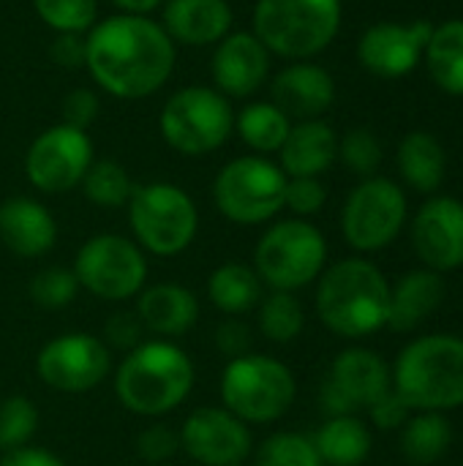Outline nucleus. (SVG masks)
Instances as JSON below:
<instances>
[{"label": "nucleus", "mask_w": 463, "mask_h": 466, "mask_svg": "<svg viewBox=\"0 0 463 466\" xmlns=\"http://www.w3.org/2000/svg\"><path fill=\"white\" fill-rule=\"evenodd\" d=\"M434 25L415 22H377L357 41V60L366 71L382 79H398L412 74L428 46Z\"/></svg>", "instance_id": "17"}, {"label": "nucleus", "mask_w": 463, "mask_h": 466, "mask_svg": "<svg viewBox=\"0 0 463 466\" xmlns=\"http://www.w3.org/2000/svg\"><path fill=\"white\" fill-rule=\"evenodd\" d=\"M98 96L87 87H76L63 98V123L74 126V128H87L96 117H98Z\"/></svg>", "instance_id": "43"}, {"label": "nucleus", "mask_w": 463, "mask_h": 466, "mask_svg": "<svg viewBox=\"0 0 463 466\" xmlns=\"http://www.w3.org/2000/svg\"><path fill=\"white\" fill-rule=\"evenodd\" d=\"M128 224L134 243L156 257L183 254L199 229V213L194 199L175 183H145L134 186L128 199Z\"/></svg>", "instance_id": "8"}, {"label": "nucleus", "mask_w": 463, "mask_h": 466, "mask_svg": "<svg viewBox=\"0 0 463 466\" xmlns=\"http://www.w3.org/2000/svg\"><path fill=\"white\" fill-rule=\"evenodd\" d=\"M325 466H360L371 456V431L357 415L327 418L311 437Z\"/></svg>", "instance_id": "27"}, {"label": "nucleus", "mask_w": 463, "mask_h": 466, "mask_svg": "<svg viewBox=\"0 0 463 466\" xmlns=\"http://www.w3.org/2000/svg\"><path fill=\"white\" fill-rule=\"evenodd\" d=\"M257 466H325L317 445L308 434L300 431H278L270 434L254 456Z\"/></svg>", "instance_id": "34"}, {"label": "nucleus", "mask_w": 463, "mask_h": 466, "mask_svg": "<svg viewBox=\"0 0 463 466\" xmlns=\"http://www.w3.org/2000/svg\"><path fill=\"white\" fill-rule=\"evenodd\" d=\"M273 104L292 120H317L336 101V82L327 68L311 60H295L276 74L270 85Z\"/></svg>", "instance_id": "20"}, {"label": "nucleus", "mask_w": 463, "mask_h": 466, "mask_svg": "<svg viewBox=\"0 0 463 466\" xmlns=\"http://www.w3.org/2000/svg\"><path fill=\"white\" fill-rule=\"evenodd\" d=\"M136 317L142 319L145 330L158 339H177L186 336L199 319V300L183 284H153L136 295Z\"/></svg>", "instance_id": "23"}, {"label": "nucleus", "mask_w": 463, "mask_h": 466, "mask_svg": "<svg viewBox=\"0 0 463 466\" xmlns=\"http://www.w3.org/2000/svg\"><path fill=\"white\" fill-rule=\"evenodd\" d=\"M93 164V139L87 131L57 123L41 131L25 153V175L44 194L76 188Z\"/></svg>", "instance_id": "15"}, {"label": "nucleus", "mask_w": 463, "mask_h": 466, "mask_svg": "<svg viewBox=\"0 0 463 466\" xmlns=\"http://www.w3.org/2000/svg\"><path fill=\"white\" fill-rule=\"evenodd\" d=\"M177 451H180V437H177L175 429H169L164 423H150L136 437V453L147 464L169 461Z\"/></svg>", "instance_id": "41"}, {"label": "nucleus", "mask_w": 463, "mask_h": 466, "mask_svg": "<svg viewBox=\"0 0 463 466\" xmlns=\"http://www.w3.org/2000/svg\"><path fill=\"white\" fill-rule=\"evenodd\" d=\"M33 8L55 33L85 35L98 22V0H33Z\"/></svg>", "instance_id": "35"}, {"label": "nucleus", "mask_w": 463, "mask_h": 466, "mask_svg": "<svg viewBox=\"0 0 463 466\" xmlns=\"http://www.w3.org/2000/svg\"><path fill=\"white\" fill-rule=\"evenodd\" d=\"M232 5L226 0H166L161 27L183 46H210L232 33Z\"/></svg>", "instance_id": "21"}, {"label": "nucleus", "mask_w": 463, "mask_h": 466, "mask_svg": "<svg viewBox=\"0 0 463 466\" xmlns=\"http://www.w3.org/2000/svg\"><path fill=\"white\" fill-rule=\"evenodd\" d=\"M341 14V0H257L251 33L270 55L311 60L336 41Z\"/></svg>", "instance_id": "5"}, {"label": "nucleus", "mask_w": 463, "mask_h": 466, "mask_svg": "<svg viewBox=\"0 0 463 466\" xmlns=\"http://www.w3.org/2000/svg\"><path fill=\"white\" fill-rule=\"evenodd\" d=\"M79 289L106 303L131 300L145 289L147 259L145 251L123 235H96L85 240L74 259Z\"/></svg>", "instance_id": "11"}, {"label": "nucleus", "mask_w": 463, "mask_h": 466, "mask_svg": "<svg viewBox=\"0 0 463 466\" xmlns=\"http://www.w3.org/2000/svg\"><path fill=\"white\" fill-rule=\"evenodd\" d=\"M453 445V426L445 412H415L401 426V453L415 466H431Z\"/></svg>", "instance_id": "29"}, {"label": "nucleus", "mask_w": 463, "mask_h": 466, "mask_svg": "<svg viewBox=\"0 0 463 466\" xmlns=\"http://www.w3.org/2000/svg\"><path fill=\"white\" fill-rule=\"evenodd\" d=\"M49 55L63 68H79V66H85V35L57 33L55 41H52V46H49Z\"/></svg>", "instance_id": "45"}, {"label": "nucleus", "mask_w": 463, "mask_h": 466, "mask_svg": "<svg viewBox=\"0 0 463 466\" xmlns=\"http://www.w3.org/2000/svg\"><path fill=\"white\" fill-rule=\"evenodd\" d=\"M0 240L11 254L22 259H38L52 251L57 240V224L38 199L11 197L0 205Z\"/></svg>", "instance_id": "22"}, {"label": "nucleus", "mask_w": 463, "mask_h": 466, "mask_svg": "<svg viewBox=\"0 0 463 466\" xmlns=\"http://www.w3.org/2000/svg\"><path fill=\"white\" fill-rule=\"evenodd\" d=\"M259 330L273 344H292L306 328V311L295 292H270L262 295L257 306Z\"/></svg>", "instance_id": "32"}, {"label": "nucleus", "mask_w": 463, "mask_h": 466, "mask_svg": "<svg viewBox=\"0 0 463 466\" xmlns=\"http://www.w3.org/2000/svg\"><path fill=\"white\" fill-rule=\"evenodd\" d=\"M327 202V188L322 186L319 177H289L287 180V194H284V208L295 213V218H308L317 216Z\"/></svg>", "instance_id": "39"}, {"label": "nucleus", "mask_w": 463, "mask_h": 466, "mask_svg": "<svg viewBox=\"0 0 463 466\" xmlns=\"http://www.w3.org/2000/svg\"><path fill=\"white\" fill-rule=\"evenodd\" d=\"M270 52L265 44L248 33H229L216 44L210 60V76L218 93L226 98H248L254 96L270 74Z\"/></svg>", "instance_id": "19"}, {"label": "nucleus", "mask_w": 463, "mask_h": 466, "mask_svg": "<svg viewBox=\"0 0 463 466\" xmlns=\"http://www.w3.org/2000/svg\"><path fill=\"white\" fill-rule=\"evenodd\" d=\"M0 466H65L63 459H57L55 453L49 451H41V448H16V451H8L3 453L0 459Z\"/></svg>", "instance_id": "46"}, {"label": "nucleus", "mask_w": 463, "mask_h": 466, "mask_svg": "<svg viewBox=\"0 0 463 466\" xmlns=\"http://www.w3.org/2000/svg\"><path fill=\"white\" fill-rule=\"evenodd\" d=\"M251 328L246 322H240L237 317H229L224 319L218 328H216V350L226 358V360H235V358H243L251 352Z\"/></svg>", "instance_id": "42"}, {"label": "nucleus", "mask_w": 463, "mask_h": 466, "mask_svg": "<svg viewBox=\"0 0 463 466\" xmlns=\"http://www.w3.org/2000/svg\"><path fill=\"white\" fill-rule=\"evenodd\" d=\"M393 390L412 412H453L463 407V339L431 333L412 339L396 358Z\"/></svg>", "instance_id": "3"}, {"label": "nucleus", "mask_w": 463, "mask_h": 466, "mask_svg": "<svg viewBox=\"0 0 463 466\" xmlns=\"http://www.w3.org/2000/svg\"><path fill=\"white\" fill-rule=\"evenodd\" d=\"M158 128L164 142L180 156H207L235 131V109L216 87L188 85L166 98Z\"/></svg>", "instance_id": "10"}, {"label": "nucleus", "mask_w": 463, "mask_h": 466, "mask_svg": "<svg viewBox=\"0 0 463 466\" xmlns=\"http://www.w3.org/2000/svg\"><path fill=\"white\" fill-rule=\"evenodd\" d=\"M407 224V194L388 177H363L341 210L344 240L357 254H377L388 248Z\"/></svg>", "instance_id": "12"}, {"label": "nucleus", "mask_w": 463, "mask_h": 466, "mask_svg": "<svg viewBox=\"0 0 463 466\" xmlns=\"http://www.w3.org/2000/svg\"><path fill=\"white\" fill-rule=\"evenodd\" d=\"M147 330L142 325V319L136 317V311H115L106 317L104 322V344L109 350H120V352H131L136 350L145 339Z\"/></svg>", "instance_id": "40"}, {"label": "nucleus", "mask_w": 463, "mask_h": 466, "mask_svg": "<svg viewBox=\"0 0 463 466\" xmlns=\"http://www.w3.org/2000/svg\"><path fill=\"white\" fill-rule=\"evenodd\" d=\"M445 300V279L428 268L412 270L390 287L388 328L396 333L418 330Z\"/></svg>", "instance_id": "25"}, {"label": "nucleus", "mask_w": 463, "mask_h": 466, "mask_svg": "<svg viewBox=\"0 0 463 466\" xmlns=\"http://www.w3.org/2000/svg\"><path fill=\"white\" fill-rule=\"evenodd\" d=\"M262 279L246 262H224L207 279V298L210 303L229 317L248 314L262 300Z\"/></svg>", "instance_id": "28"}, {"label": "nucleus", "mask_w": 463, "mask_h": 466, "mask_svg": "<svg viewBox=\"0 0 463 466\" xmlns=\"http://www.w3.org/2000/svg\"><path fill=\"white\" fill-rule=\"evenodd\" d=\"M112 371V350L90 333H63L35 355L38 380L57 393H87Z\"/></svg>", "instance_id": "14"}, {"label": "nucleus", "mask_w": 463, "mask_h": 466, "mask_svg": "<svg viewBox=\"0 0 463 466\" xmlns=\"http://www.w3.org/2000/svg\"><path fill=\"white\" fill-rule=\"evenodd\" d=\"M123 14H150V11H156L158 5H164L166 0H112Z\"/></svg>", "instance_id": "47"}, {"label": "nucleus", "mask_w": 463, "mask_h": 466, "mask_svg": "<svg viewBox=\"0 0 463 466\" xmlns=\"http://www.w3.org/2000/svg\"><path fill=\"white\" fill-rule=\"evenodd\" d=\"M284 169L267 156H240L221 167L213 180V202L218 213L240 227H259L284 210Z\"/></svg>", "instance_id": "9"}, {"label": "nucleus", "mask_w": 463, "mask_h": 466, "mask_svg": "<svg viewBox=\"0 0 463 466\" xmlns=\"http://www.w3.org/2000/svg\"><path fill=\"white\" fill-rule=\"evenodd\" d=\"M390 281L366 257H347L322 270L317 314L341 339H366L388 328Z\"/></svg>", "instance_id": "2"}, {"label": "nucleus", "mask_w": 463, "mask_h": 466, "mask_svg": "<svg viewBox=\"0 0 463 466\" xmlns=\"http://www.w3.org/2000/svg\"><path fill=\"white\" fill-rule=\"evenodd\" d=\"M393 390V374L385 358L366 347H349L336 355L322 382V410L327 418L357 415Z\"/></svg>", "instance_id": "13"}, {"label": "nucleus", "mask_w": 463, "mask_h": 466, "mask_svg": "<svg viewBox=\"0 0 463 466\" xmlns=\"http://www.w3.org/2000/svg\"><path fill=\"white\" fill-rule=\"evenodd\" d=\"M412 246L420 262L434 273L463 268V202L456 197H431L412 221Z\"/></svg>", "instance_id": "18"}, {"label": "nucleus", "mask_w": 463, "mask_h": 466, "mask_svg": "<svg viewBox=\"0 0 463 466\" xmlns=\"http://www.w3.org/2000/svg\"><path fill=\"white\" fill-rule=\"evenodd\" d=\"M398 175L401 180L420 191V194H434L445 183L448 175V156L442 142L428 134V131H412L401 139L398 153H396Z\"/></svg>", "instance_id": "26"}, {"label": "nucleus", "mask_w": 463, "mask_h": 466, "mask_svg": "<svg viewBox=\"0 0 463 466\" xmlns=\"http://www.w3.org/2000/svg\"><path fill=\"white\" fill-rule=\"evenodd\" d=\"M221 401L246 426H267L281 420L297 396L295 374L287 363L270 355L248 352L226 360L221 374Z\"/></svg>", "instance_id": "6"}, {"label": "nucleus", "mask_w": 463, "mask_h": 466, "mask_svg": "<svg viewBox=\"0 0 463 466\" xmlns=\"http://www.w3.org/2000/svg\"><path fill=\"white\" fill-rule=\"evenodd\" d=\"M79 295V281L74 276V270L52 265L44 268L33 276L30 281V300L38 309H65L68 303H74Z\"/></svg>", "instance_id": "37"}, {"label": "nucleus", "mask_w": 463, "mask_h": 466, "mask_svg": "<svg viewBox=\"0 0 463 466\" xmlns=\"http://www.w3.org/2000/svg\"><path fill=\"white\" fill-rule=\"evenodd\" d=\"M434 82L450 93L463 96V19H448L431 30L426 55Z\"/></svg>", "instance_id": "30"}, {"label": "nucleus", "mask_w": 463, "mask_h": 466, "mask_svg": "<svg viewBox=\"0 0 463 466\" xmlns=\"http://www.w3.org/2000/svg\"><path fill=\"white\" fill-rule=\"evenodd\" d=\"M177 437L180 451L199 466H240L254 451L251 429L224 407L194 410Z\"/></svg>", "instance_id": "16"}, {"label": "nucleus", "mask_w": 463, "mask_h": 466, "mask_svg": "<svg viewBox=\"0 0 463 466\" xmlns=\"http://www.w3.org/2000/svg\"><path fill=\"white\" fill-rule=\"evenodd\" d=\"M338 158L360 177H374L382 164V142L371 128H352L338 139Z\"/></svg>", "instance_id": "38"}, {"label": "nucleus", "mask_w": 463, "mask_h": 466, "mask_svg": "<svg viewBox=\"0 0 463 466\" xmlns=\"http://www.w3.org/2000/svg\"><path fill=\"white\" fill-rule=\"evenodd\" d=\"M338 158V137L322 117L292 123L281 150L278 167L287 177H319Z\"/></svg>", "instance_id": "24"}, {"label": "nucleus", "mask_w": 463, "mask_h": 466, "mask_svg": "<svg viewBox=\"0 0 463 466\" xmlns=\"http://www.w3.org/2000/svg\"><path fill=\"white\" fill-rule=\"evenodd\" d=\"M327 265V240L308 218H284L265 229L254 248V270L273 292L314 284Z\"/></svg>", "instance_id": "7"}, {"label": "nucleus", "mask_w": 463, "mask_h": 466, "mask_svg": "<svg viewBox=\"0 0 463 466\" xmlns=\"http://www.w3.org/2000/svg\"><path fill=\"white\" fill-rule=\"evenodd\" d=\"M177 60V46L161 22L145 14H115L85 35V68L115 98L136 101L161 90Z\"/></svg>", "instance_id": "1"}, {"label": "nucleus", "mask_w": 463, "mask_h": 466, "mask_svg": "<svg viewBox=\"0 0 463 466\" xmlns=\"http://www.w3.org/2000/svg\"><path fill=\"white\" fill-rule=\"evenodd\" d=\"M194 390V363L172 341H142L126 352L115 371L117 401L139 418H161L177 410Z\"/></svg>", "instance_id": "4"}, {"label": "nucleus", "mask_w": 463, "mask_h": 466, "mask_svg": "<svg viewBox=\"0 0 463 466\" xmlns=\"http://www.w3.org/2000/svg\"><path fill=\"white\" fill-rule=\"evenodd\" d=\"M38 429V410L27 396H8L0 401V451L25 448Z\"/></svg>", "instance_id": "36"}, {"label": "nucleus", "mask_w": 463, "mask_h": 466, "mask_svg": "<svg viewBox=\"0 0 463 466\" xmlns=\"http://www.w3.org/2000/svg\"><path fill=\"white\" fill-rule=\"evenodd\" d=\"M82 191L96 208H126L134 194V180L120 161L101 158L93 161L82 177Z\"/></svg>", "instance_id": "33"}, {"label": "nucleus", "mask_w": 463, "mask_h": 466, "mask_svg": "<svg viewBox=\"0 0 463 466\" xmlns=\"http://www.w3.org/2000/svg\"><path fill=\"white\" fill-rule=\"evenodd\" d=\"M368 415H371V420H374L377 429L393 431V429H401L409 420L412 410L401 401V396L396 390H390L385 399H379L374 407H368Z\"/></svg>", "instance_id": "44"}, {"label": "nucleus", "mask_w": 463, "mask_h": 466, "mask_svg": "<svg viewBox=\"0 0 463 466\" xmlns=\"http://www.w3.org/2000/svg\"><path fill=\"white\" fill-rule=\"evenodd\" d=\"M292 128V120L273 104V101H254L243 106L235 115V131L237 137L257 153L270 156L278 153L287 134Z\"/></svg>", "instance_id": "31"}]
</instances>
